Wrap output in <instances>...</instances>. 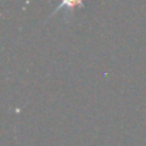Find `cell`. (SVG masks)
<instances>
[{"label":"cell","mask_w":146,"mask_h":146,"mask_svg":"<svg viewBox=\"0 0 146 146\" xmlns=\"http://www.w3.org/2000/svg\"><path fill=\"white\" fill-rule=\"evenodd\" d=\"M83 0H60V3L56 6V9L52 12L50 17H53L57 12L64 10V19L69 17V15H72L78 7H83Z\"/></svg>","instance_id":"1"}]
</instances>
